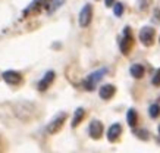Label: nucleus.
<instances>
[{
	"label": "nucleus",
	"mask_w": 160,
	"mask_h": 153,
	"mask_svg": "<svg viewBox=\"0 0 160 153\" xmlns=\"http://www.w3.org/2000/svg\"><path fill=\"white\" fill-rule=\"evenodd\" d=\"M106 72H107L106 68H100V69H97V71L91 72V74L88 75V77H85V79L82 81V87L85 90H88V91H92V90L96 89V85L98 84V81L106 75Z\"/></svg>",
	"instance_id": "1"
},
{
	"label": "nucleus",
	"mask_w": 160,
	"mask_h": 153,
	"mask_svg": "<svg viewBox=\"0 0 160 153\" xmlns=\"http://www.w3.org/2000/svg\"><path fill=\"white\" fill-rule=\"evenodd\" d=\"M132 46H134V37H132V31L129 27H125L123 28V33H122V37L119 40V49H121L122 54H129Z\"/></svg>",
	"instance_id": "2"
},
{
	"label": "nucleus",
	"mask_w": 160,
	"mask_h": 153,
	"mask_svg": "<svg viewBox=\"0 0 160 153\" xmlns=\"http://www.w3.org/2000/svg\"><path fill=\"white\" fill-rule=\"evenodd\" d=\"M138 38H140L141 44L146 46V47H150V46L154 44V38H156V30L153 27H142L138 33Z\"/></svg>",
	"instance_id": "3"
},
{
	"label": "nucleus",
	"mask_w": 160,
	"mask_h": 153,
	"mask_svg": "<svg viewBox=\"0 0 160 153\" xmlns=\"http://www.w3.org/2000/svg\"><path fill=\"white\" fill-rule=\"evenodd\" d=\"M91 19H92V6L90 3H85L82 6L81 12H79V15H78V24L82 28H87L88 25L91 24Z\"/></svg>",
	"instance_id": "4"
},
{
	"label": "nucleus",
	"mask_w": 160,
	"mask_h": 153,
	"mask_svg": "<svg viewBox=\"0 0 160 153\" xmlns=\"http://www.w3.org/2000/svg\"><path fill=\"white\" fill-rule=\"evenodd\" d=\"M66 118H68V115L65 114V112L56 115V116H54V118L49 122V125H47V133L49 134L59 133V131L62 130V127H63V124H65V121H66Z\"/></svg>",
	"instance_id": "5"
},
{
	"label": "nucleus",
	"mask_w": 160,
	"mask_h": 153,
	"mask_svg": "<svg viewBox=\"0 0 160 153\" xmlns=\"http://www.w3.org/2000/svg\"><path fill=\"white\" fill-rule=\"evenodd\" d=\"M2 78L5 83H8L9 85H19L22 83V75L18 71H13V69H9V71H5L2 74Z\"/></svg>",
	"instance_id": "6"
},
{
	"label": "nucleus",
	"mask_w": 160,
	"mask_h": 153,
	"mask_svg": "<svg viewBox=\"0 0 160 153\" xmlns=\"http://www.w3.org/2000/svg\"><path fill=\"white\" fill-rule=\"evenodd\" d=\"M54 77H56V72H54V71H47V72L44 74L43 78L38 81L37 89H38L40 91H46V90L52 85V83L54 81Z\"/></svg>",
	"instance_id": "7"
},
{
	"label": "nucleus",
	"mask_w": 160,
	"mask_h": 153,
	"mask_svg": "<svg viewBox=\"0 0 160 153\" xmlns=\"http://www.w3.org/2000/svg\"><path fill=\"white\" fill-rule=\"evenodd\" d=\"M88 134H90L91 138L98 140V138L103 135V124L100 122V121H97V119L91 121L90 127H88Z\"/></svg>",
	"instance_id": "8"
},
{
	"label": "nucleus",
	"mask_w": 160,
	"mask_h": 153,
	"mask_svg": "<svg viewBox=\"0 0 160 153\" xmlns=\"http://www.w3.org/2000/svg\"><path fill=\"white\" fill-rule=\"evenodd\" d=\"M41 8H47V9H49L46 0H34V2L24 10V16L29 15V13H38L40 10H41Z\"/></svg>",
	"instance_id": "9"
},
{
	"label": "nucleus",
	"mask_w": 160,
	"mask_h": 153,
	"mask_svg": "<svg viewBox=\"0 0 160 153\" xmlns=\"http://www.w3.org/2000/svg\"><path fill=\"white\" fill-rule=\"evenodd\" d=\"M121 134H122V127H121V124H112L110 125V128L107 130V140L110 141V143H115L118 138L121 137Z\"/></svg>",
	"instance_id": "10"
},
{
	"label": "nucleus",
	"mask_w": 160,
	"mask_h": 153,
	"mask_svg": "<svg viewBox=\"0 0 160 153\" xmlns=\"http://www.w3.org/2000/svg\"><path fill=\"white\" fill-rule=\"evenodd\" d=\"M115 93H116V87L113 84H106V85H103V87L98 89V96H100L103 100L112 99V97L115 96Z\"/></svg>",
	"instance_id": "11"
},
{
	"label": "nucleus",
	"mask_w": 160,
	"mask_h": 153,
	"mask_svg": "<svg viewBox=\"0 0 160 153\" xmlns=\"http://www.w3.org/2000/svg\"><path fill=\"white\" fill-rule=\"evenodd\" d=\"M84 116H85V110H84V108H77L75 109V112H73L71 127H72V128H77L78 125L81 124V121L84 119Z\"/></svg>",
	"instance_id": "12"
},
{
	"label": "nucleus",
	"mask_w": 160,
	"mask_h": 153,
	"mask_svg": "<svg viewBox=\"0 0 160 153\" xmlns=\"http://www.w3.org/2000/svg\"><path fill=\"white\" fill-rule=\"evenodd\" d=\"M144 66L141 64H134V65H131V68H129V72H131V75L134 77L135 79H140V78H142L144 77Z\"/></svg>",
	"instance_id": "13"
},
{
	"label": "nucleus",
	"mask_w": 160,
	"mask_h": 153,
	"mask_svg": "<svg viewBox=\"0 0 160 153\" xmlns=\"http://www.w3.org/2000/svg\"><path fill=\"white\" fill-rule=\"evenodd\" d=\"M126 121H128V125H129L131 128H135L137 122H138V114H137V110L134 108L128 109V114H126Z\"/></svg>",
	"instance_id": "14"
},
{
	"label": "nucleus",
	"mask_w": 160,
	"mask_h": 153,
	"mask_svg": "<svg viewBox=\"0 0 160 153\" xmlns=\"http://www.w3.org/2000/svg\"><path fill=\"white\" fill-rule=\"evenodd\" d=\"M65 2H66V0H52V3L49 5V9H47V13H49V15L54 13L59 8H62V6L65 5Z\"/></svg>",
	"instance_id": "15"
},
{
	"label": "nucleus",
	"mask_w": 160,
	"mask_h": 153,
	"mask_svg": "<svg viewBox=\"0 0 160 153\" xmlns=\"http://www.w3.org/2000/svg\"><path fill=\"white\" fill-rule=\"evenodd\" d=\"M148 115H150V118L156 119L160 116V105L159 103H153L148 108Z\"/></svg>",
	"instance_id": "16"
},
{
	"label": "nucleus",
	"mask_w": 160,
	"mask_h": 153,
	"mask_svg": "<svg viewBox=\"0 0 160 153\" xmlns=\"http://www.w3.org/2000/svg\"><path fill=\"white\" fill-rule=\"evenodd\" d=\"M123 10H125V6H123V3H115V6H113V13H115V16H118V18H121L122 15H123Z\"/></svg>",
	"instance_id": "17"
},
{
	"label": "nucleus",
	"mask_w": 160,
	"mask_h": 153,
	"mask_svg": "<svg viewBox=\"0 0 160 153\" xmlns=\"http://www.w3.org/2000/svg\"><path fill=\"white\" fill-rule=\"evenodd\" d=\"M151 3H153V0H138L137 6H138V9L141 12H146L148 9V6H151Z\"/></svg>",
	"instance_id": "18"
},
{
	"label": "nucleus",
	"mask_w": 160,
	"mask_h": 153,
	"mask_svg": "<svg viewBox=\"0 0 160 153\" xmlns=\"http://www.w3.org/2000/svg\"><path fill=\"white\" fill-rule=\"evenodd\" d=\"M134 134L140 140H148V131L147 130H134Z\"/></svg>",
	"instance_id": "19"
},
{
	"label": "nucleus",
	"mask_w": 160,
	"mask_h": 153,
	"mask_svg": "<svg viewBox=\"0 0 160 153\" xmlns=\"http://www.w3.org/2000/svg\"><path fill=\"white\" fill-rule=\"evenodd\" d=\"M151 83H153V85H157V87L160 85V68L154 72V75H153V79H151Z\"/></svg>",
	"instance_id": "20"
},
{
	"label": "nucleus",
	"mask_w": 160,
	"mask_h": 153,
	"mask_svg": "<svg viewBox=\"0 0 160 153\" xmlns=\"http://www.w3.org/2000/svg\"><path fill=\"white\" fill-rule=\"evenodd\" d=\"M153 21L154 22H160V9L154 8V15H153Z\"/></svg>",
	"instance_id": "21"
},
{
	"label": "nucleus",
	"mask_w": 160,
	"mask_h": 153,
	"mask_svg": "<svg viewBox=\"0 0 160 153\" xmlns=\"http://www.w3.org/2000/svg\"><path fill=\"white\" fill-rule=\"evenodd\" d=\"M115 3H116V0H104V5H106L107 8H113Z\"/></svg>",
	"instance_id": "22"
},
{
	"label": "nucleus",
	"mask_w": 160,
	"mask_h": 153,
	"mask_svg": "<svg viewBox=\"0 0 160 153\" xmlns=\"http://www.w3.org/2000/svg\"><path fill=\"white\" fill-rule=\"evenodd\" d=\"M159 133H160V125H159Z\"/></svg>",
	"instance_id": "23"
},
{
	"label": "nucleus",
	"mask_w": 160,
	"mask_h": 153,
	"mask_svg": "<svg viewBox=\"0 0 160 153\" xmlns=\"http://www.w3.org/2000/svg\"><path fill=\"white\" fill-rule=\"evenodd\" d=\"M96 2H98V0H96Z\"/></svg>",
	"instance_id": "24"
},
{
	"label": "nucleus",
	"mask_w": 160,
	"mask_h": 153,
	"mask_svg": "<svg viewBox=\"0 0 160 153\" xmlns=\"http://www.w3.org/2000/svg\"><path fill=\"white\" fill-rule=\"evenodd\" d=\"M159 41H160V38H159Z\"/></svg>",
	"instance_id": "25"
}]
</instances>
